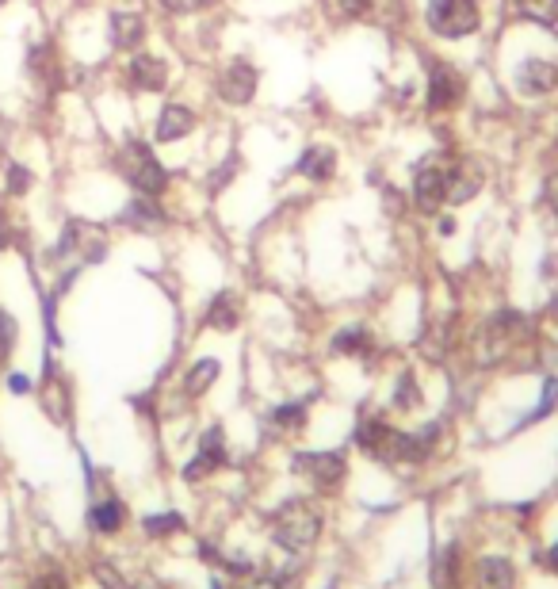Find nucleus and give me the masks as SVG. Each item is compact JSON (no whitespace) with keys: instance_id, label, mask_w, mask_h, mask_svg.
Returning a JSON list of instances; mask_svg holds the SVG:
<instances>
[{"instance_id":"1","label":"nucleus","mask_w":558,"mask_h":589,"mask_svg":"<svg viewBox=\"0 0 558 589\" xmlns=\"http://www.w3.org/2000/svg\"><path fill=\"white\" fill-rule=\"evenodd\" d=\"M115 169H119V176L127 180L138 196L157 199L169 192V169L157 161L153 146L138 142V138L127 142V146H119V153H115Z\"/></svg>"},{"instance_id":"2","label":"nucleus","mask_w":558,"mask_h":589,"mask_svg":"<svg viewBox=\"0 0 558 589\" xmlns=\"http://www.w3.org/2000/svg\"><path fill=\"white\" fill-rule=\"evenodd\" d=\"M482 4L478 0H429L425 4V27L444 43H463L482 31Z\"/></svg>"},{"instance_id":"3","label":"nucleus","mask_w":558,"mask_h":589,"mask_svg":"<svg viewBox=\"0 0 558 589\" xmlns=\"http://www.w3.org/2000/svg\"><path fill=\"white\" fill-rule=\"evenodd\" d=\"M451 169H455V157H440V153L425 157V161L413 169L409 196H413V207H417L421 215H440V211L448 207Z\"/></svg>"},{"instance_id":"4","label":"nucleus","mask_w":558,"mask_h":589,"mask_svg":"<svg viewBox=\"0 0 558 589\" xmlns=\"http://www.w3.org/2000/svg\"><path fill=\"white\" fill-rule=\"evenodd\" d=\"M467 73L459 66H451L444 58L429 62V73H425V111L429 115H451L467 104Z\"/></svg>"},{"instance_id":"5","label":"nucleus","mask_w":558,"mask_h":589,"mask_svg":"<svg viewBox=\"0 0 558 589\" xmlns=\"http://www.w3.org/2000/svg\"><path fill=\"white\" fill-rule=\"evenodd\" d=\"M318 532H322V513H318V505L310 502L283 505L276 517H272V536L287 551H306V547L318 540Z\"/></svg>"},{"instance_id":"6","label":"nucleus","mask_w":558,"mask_h":589,"mask_svg":"<svg viewBox=\"0 0 558 589\" xmlns=\"http://www.w3.org/2000/svg\"><path fill=\"white\" fill-rule=\"evenodd\" d=\"M215 92L222 104L230 108H249L260 92V69L249 62V58H234L218 69L215 77Z\"/></svg>"},{"instance_id":"7","label":"nucleus","mask_w":558,"mask_h":589,"mask_svg":"<svg viewBox=\"0 0 558 589\" xmlns=\"http://www.w3.org/2000/svg\"><path fill=\"white\" fill-rule=\"evenodd\" d=\"M513 88L528 100H543V96L558 92V62L543 58V54L520 58L513 69Z\"/></svg>"},{"instance_id":"8","label":"nucleus","mask_w":558,"mask_h":589,"mask_svg":"<svg viewBox=\"0 0 558 589\" xmlns=\"http://www.w3.org/2000/svg\"><path fill=\"white\" fill-rule=\"evenodd\" d=\"M295 471H299L314 490L329 494V490H337L344 482V471H348V467H344L341 452H299V456H295Z\"/></svg>"},{"instance_id":"9","label":"nucleus","mask_w":558,"mask_h":589,"mask_svg":"<svg viewBox=\"0 0 558 589\" xmlns=\"http://www.w3.org/2000/svg\"><path fill=\"white\" fill-rule=\"evenodd\" d=\"M172 81V69L161 54H150V50H134L127 62V85L134 92H165Z\"/></svg>"},{"instance_id":"10","label":"nucleus","mask_w":558,"mask_h":589,"mask_svg":"<svg viewBox=\"0 0 558 589\" xmlns=\"http://www.w3.org/2000/svg\"><path fill=\"white\" fill-rule=\"evenodd\" d=\"M195 127H199L195 108H188V104H165V108L157 111V123H153V142H157V146H176V142H184Z\"/></svg>"},{"instance_id":"11","label":"nucleus","mask_w":558,"mask_h":589,"mask_svg":"<svg viewBox=\"0 0 558 589\" xmlns=\"http://www.w3.org/2000/svg\"><path fill=\"white\" fill-rule=\"evenodd\" d=\"M226 459H230V452H226V437H222V429H218V425H211V429L203 433V440H199V452H195V459L184 467V479L188 482L207 479V475H215L218 467H226Z\"/></svg>"},{"instance_id":"12","label":"nucleus","mask_w":558,"mask_h":589,"mask_svg":"<svg viewBox=\"0 0 558 589\" xmlns=\"http://www.w3.org/2000/svg\"><path fill=\"white\" fill-rule=\"evenodd\" d=\"M337 169H341V153H337V146H329V142H310L302 150L299 165H295V173L302 180H310V184H329L337 176Z\"/></svg>"},{"instance_id":"13","label":"nucleus","mask_w":558,"mask_h":589,"mask_svg":"<svg viewBox=\"0 0 558 589\" xmlns=\"http://www.w3.org/2000/svg\"><path fill=\"white\" fill-rule=\"evenodd\" d=\"M146 31H150V27H146V16H142V12H111L108 39L115 50H127V54L142 50Z\"/></svg>"},{"instance_id":"14","label":"nucleus","mask_w":558,"mask_h":589,"mask_svg":"<svg viewBox=\"0 0 558 589\" xmlns=\"http://www.w3.org/2000/svg\"><path fill=\"white\" fill-rule=\"evenodd\" d=\"M329 349L337 352V356H352V360H367V356H375V333L367 326H341L333 333V345Z\"/></svg>"},{"instance_id":"15","label":"nucleus","mask_w":558,"mask_h":589,"mask_svg":"<svg viewBox=\"0 0 558 589\" xmlns=\"http://www.w3.org/2000/svg\"><path fill=\"white\" fill-rule=\"evenodd\" d=\"M207 329H215V333H234L241 326V299H237L234 291H218L211 306H207Z\"/></svg>"},{"instance_id":"16","label":"nucleus","mask_w":558,"mask_h":589,"mask_svg":"<svg viewBox=\"0 0 558 589\" xmlns=\"http://www.w3.org/2000/svg\"><path fill=\"white\" fill-rule=\"evenodd\" d=\"M478 589H516V567L509 559H482L474 574Z\"/></svg>"},{"instance_id":"17","label":"nucleus","mask_w":558,"mask_h":589,"mask_svg":"<svg viewBox=\"0 0 558 589\" xmlns=\"http://www.w3.org/2000/svg\"><path fill=\"white\" fill-rule=\"evenodd\" d=\"M218 375H222V364H218L215 356H203V360H195L192 368H188V375H184V391L192 394V398H203V394L218 383Z\"/></svg>"},{"instance_id":"18","label":"nucleus","mask_w":558,"mask_h":589,"mask_svg":"<svg viewBox=\"0 0 558 589\" xmlns=\"http://www.w3.org/2000/svg\"><path fill=\"white\" fill-rule=\"evenodd\" d=\"M119 219L127 222V226H138V230H150L157 222H165V211H161V203L150 196H138L127 203V211L119 215Z\"/></svg>"},{"instance_id":"19","label":"nucleus","mask_w":558,"mask_h":589,"mask_svg":"<svg viewBox=\"0 0 558 589\" xmlns=\"http://www.w3.org/2000/svg\"><path fill=\"white\" fill-rule=\"evenodd\" d=\"M516 16L536 27H558V0H513Z\"/></svg>"},{"instance_id":"20","label":"nucleus","mask_w":558,"mask_h":589,"mask_svg":"<svg viewBox=\"0 0 558 589\" xmlns=\"http://www.w3.org/2000/svg\"><path fill=\"white\" fill-rule=\"evenodd\" d=\"M92 528L96 532H119L123 528V521H127V513H123V505L119 502H100V505H92Z\"/></svg>"},{"instance_id":"21","label":"nucleus","mask_w":558,"mask_h":589,"mask_svg":"<svg viewBox=\"0 0 558 589\" xmlns=\"http://www.w3.org/2000/svg\"><path fill=\"white\" fill-rule=\"evenodd\" d=\"M272 421H276L279 433H299V429H306V406L302 402H283L272 414Z\"/></svg>"},{"instance_id":"22","label":"nucleus","mask_w":558,"mask_h":589,"mask_svg":"<svg viewBox=\"0 0 558 589\" xmlns=\"http://www.w3.org/2000/svg\"><path fill=\"white\" fill-rule=\"evenodd\" d=\"M394 406H398V410H417V406H421V383H417V375H413V371H402V375H398Z\"/></svg>"},{"instance_id":"23","label":"nucleus","mask_w":558,"mask_h":589,"mask_svg":"<svg viewBox=\"0 0 558 589\" xmlns=\"http://www.w3.org/2000/svg\"><path fill=\"white\" fill-rule=\"evenodd\" d=\"M184 528V517L180 513H161V517H146V532H150L153 540H161V536H169V532H180Z\"/></svg>"},{"instance_id":"24","label":"nucleus","mask_w":558,"mask_h":589,"mask_svg":"<svg viewBox=\"0 0 558 589\" xmlns=\"http://www.w3.org/2000/svg\"><path fill=\"white\" fill-rule=\"evenodd\" d=\"M169 16H195V12H203V8H211L215 0H157Z\"/></svg>"},{"instance_id":"25","label":"nucleus","mask_w":558,"mask_h":589,"mask_svg":"<svg viewBox=\"0 0 558 589\" xmlns=\"http://www.w3.org/2000/svg\"><path fill=\"white\" fill-rule=\"evenodd\" d=\"M31 169H23V165H8V196H27L31 192Z\"/></svg>"},{"instance_id":"26","label":"nucleus","mask_w":558,"mask_h":589,"mask_svg":"<svg viewBox=\"0 0 558 589\" xmlns=\"http://www.w3.org/2000/svg\"><path fill=\"white\" fill-rule=\"evenodd\" d=\"M375 4L379 0H337V12H341L344 20H364L375 12Z\"/></svg>"},{"instance_id":"27","label":"nucleus","mask_w":558,"mask_h":589,"mask_svg":"<svg viewBox=\"0 0 558 589\" xmlns=\"http://www.w3.org/2000/svg\"><path fill=\"white\" fill-rule=\"evenodd\" d=\"M12 349H16V322L0 310V364L12 356Z\"/></svg>"},{"instance_id":"28","label":"nucleus","mask_w":558,"mask_h":589,"mask_svg":"<svg viewBox=\"0 0 558 589\" xmlns=\"http://www.w3.org/2000/svg\"><path fill=\"white\" fill-rule=\"evenodd\" d=\"M558 406V379H547L543 383V398H539V406H536V414L528 417V421H539V417H547L551 410Z\"/></svg>"},{"instance_id":"29","label":"nucleus","mask_w":558,"mask_h":589,"mask_svg":"<svg viewBox=\"0 0 558 589\" xmlns=\"http://www.w3.org/2000/svg\"><path fill=\"white\" fill-rule=\"evenodd\" d=\"M539 199H543V207H547L551 215H558V169H551V173L543 176V192H539Z\"/></svg>"},{"instance_id":"30","label":"nucleus","mask_w":558,"mask_h":589,"mask_svg":"<svg viewBox=\"0 0 558 589\" xmlns=\"http://www.w3.org/2000/svg\"><path fill=\"white\" fill-rule=\"evenodd\" d=\"M31 589H69V586H65L62 574H43V578H39V582H35Z\"/></svg>"},{"instance_id":"31","label":"nucleus","mask_w":558,"mask_h":589,"mask_svg":"<svg viewBox=\"0 0 558 589\" xmlns=\"http://www.w3.org/2000/svg\"><path fill=\"white\" fill-rule=\"evenodd\" d=\"M8 387H12V394H27L31 391V379H27V375H12Z\"/></svg>"},{"instance_id":"32","label":"nucleus","mask_w":558,"mask_h":589,"mask_svg":"<svg viewBox=\"0 0 558 589\" xmlns=\"http://www.w3.org/2000/svg\"><path fill=\"white\" fill-rule=\"evenodd\" d=\"M547 563H551V570H555V574H558V544L551 547V559H547Z\"/></svg>"},{"instance_id":"33","label":"nucleus","mask_w":558,"mask_h":589,"mask_svg":"<svg viewBox=\"0 0 558 589\" xmlns=\"http://www.w3.org/2000/svg\"><path fill=\"white\" fill-rule=\"evenodd\" d=\"M211 589H222V586H218V582H215V586H211Z\"/></svg>"},{"instance_id":"34","label":"nucleus","mask_w":558,"mask_h":589,"mask_svg":"<svg viewBox=\"0 0 558 589\" xmlns=\"http://www.w3.org/2000/svg\"><path fill=\"white\" fill-rule=\"evenodd\" d=\"M0 4H8V0H0Z\"/></svg>"}]
</instances>
